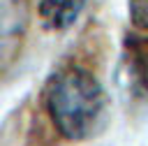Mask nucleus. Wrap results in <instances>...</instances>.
<instances>
[{"mask_svg": "<svg viewBox=\"0 0 148 146\" xmlns=\"http://www.w3.org/2000/svg\"><path fill=\"white\" fill-rule=\"evenodd\" d=\"M44 104L56 130L72 141L99 134L109 118V97L102 83L76 65H67L49 76Z\"/></svg>", "mask_w": 148, "mask_h": 146, "instance_id": "1", "label": "nucleus"}, {"mask_svg": "<svg viewBox=\"0 0 148 146\" xmlns=\"http://www.w3.org/2000/svg\"><path fill=\"white\" fill-rule=\"evenodd\" d=\"M28 23V0H0V65L7 63Z\"/></svg>", "mask_w": 148, "mask_h": 146, "instance_id": "2", "label": "nucleus"}, {"mask_svg": "<svg viewBox=\"0 0 148 146\" xmlns=\"http://www.w3.org/2000/svg\"><path fill=\"white\" fill-rule=\"evenodd\" d=\"M86 0H39V16L44 28L62 30L69 28L81 14Z\"/></svg>", "mask_w": 148, "mask_h": 146, "instance_id": "3", "label": "nucleus"}, {"mask_svg": "<svg viewBox=\"0 0 148 146\" xmlns=\"http://www.w3.org/2000/svg\"><path fill=\"white\" fill-rule=\"evenodd\" d=\"M125 86L136 95H148V51L146 46H127L125 53Z\"/></svg>", "mask_w": 148, "mask_h": 146, "instance_id": "4", "label": "nucleus"}, {"mask_svg": "<svg viewBox=\"0 0 148 146\" xmlns=\"http://www.w3.org/2000/svg\"><path fill=\"white\" fill-rule=\"evenodd\" d=\"M127 5H130V19H132V23L139 30L148 32V0H127Z\"/></svg>", "mask_w": 148, "mask_h": 146, "instance_id": "5", "label": "nucleus"}]
</instances>
